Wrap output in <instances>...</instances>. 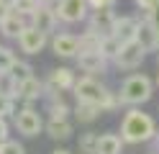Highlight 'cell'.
I'll return each instance as SVG.
<instances>
[{
    "mask_svg": "<svg viewBox=\"0 0 159 154\" xmlns=\"http://www.w3.org/2000/svg\"><path fill=\"white\" fill-rule=\"evenodd\" d=\"M72 113H75L77 123H85V126H90V123H95L98 118H100L103 108H100V105H95V103H80V100H77V108H75Z\"/></svg>",
    "mask_w": 159,
    "mask_h": 154,
    "instance_id": "obj_17",
    "label": "cell"
},
{
    "mask_svg": "<svg viewBox=\"0 0 159 154\" xmlns=\"http://www.w3.org/2000/svg\"><path fill=\"white\" fill-rule=\"evenodd\" d=\"M98 51L108 59V62H113L116 59V54L121 51V41H118L113 34H105L103 39H100V46H98Z\"/></svg>",
    "mask_w": 159,
    "mask_h": 154,
    "instance_id": "obj_19",
    "label": "cell"
},
{
    "mask_svg": "<svg viewBox=\"0 0 159 154\" xmlns=\"http://www.w3.org/2000/svg\"><path fill=\"white\" fill-rule=\"evenodd\" d=\"M46 113H49V118H52V121H64V118H69L72 108L64 103V98H57V100H49Z\"/></svg>",
    "mask_w": 159,
    "mask_h": 154,
    "instance_id": "obj_20",
    "label": "cell"
},
{
    "mask_svg": "<svg viewBox=\"0 0 159 154\" xmlns=\"http://www.w3.org/2000/svg\"><path fill=\"white\" fill-rule=\"evenodd\" d=\"M154 95V82L146 75H131L123 80L121 90H118V103L121 105H144Z\"/></svg>",
    "mask_w": 159,
    "mask_h": 154,
    "instance_id": "obj_3",
    "label": "cell"
},
{
    "mask_svg": "<svg viewBox=\"0 0 159 154\" xmlns=\"http://www.w3.org/2000/svg\"><path fill=\"white\" fill-rule=\"evenodd\" d=\"M11 10H13V8H11V0H0V21L11 13Z\"/></svg>",
    "mask_w": 159,
    "mask_h": 154,
    "instance_id": "obj_32",
    "label": "cell"
},
{
    "mask_svg": "<svg viewBox=\"0 0 159 154\" xmlns=\"http://www.w3.org/2000/svg\"><path fill=\"white\" fill-rule=\"evenodd\" d=\"M146 21L152 23L157 31H159V5L157 8H152V10H146Z\"/></svg>",
    "mask_w": 159,
    "mask_h": 154,
    "instance_id": "obj_28",
    "label": "cell"
},
{
    "mask_svg": "<svg viewBox=\"0 0 159 154\" xmlns=\"http://www.w3.org/2000/svg\"><path fill=\"white\" fill-rule=\"evenodd\" d=\"M154 85H157V87H159V75H157V82H154Z\"/></svg>",
    "mask_w": 159,
    "mask_h": 154,
    "instance_id": "obj_36",
    "label": "cell"
},
{
    "mask_svg": "<svg viewBox=\"0 0 159 154\" xmlns=\"http://www.w3.org/2000/svg\"><path fill=\"white\" fill-rule=\"evenodd\" d=\"M149 154H159V152H149Z\"/></svg>",
    "mask_w": 159,
    "mask_h": 154,
    "instance_id": "obj_37",
    "label": "cell"
},
{
    "mask_svg": "<svg viewBox=\"0 0 159 154\" xmlns=\"http://www.w3.org/2000/svg\"><path fill=\"white\" fill-rule=\"evenodd\" d=\"M8 133H11V126H8V118H0V144L8 139Z\"/></svg>",
    "mask_w": 159,
    "mask_h": 154,
    "instance_id": "obj_30",
    "label": "cell"
},
{
    "mask_svg": "<svg viewBox=\"0 0 159 154\" xmlns=\"http://www.w3.org/2000/svg\"><path fill=\"white\" fill-rule=\"evenodd\" d=\"M154 144H157V152H159V128H157V136H154Z\"/></svg>",
    "mask_w": 159,
    "mask_h": 154,
    "instance_id": "obj_34",
    "label": "cell"
},
{
    "mask_svg": "<svg viewBox=\"0 0 159 154\" xmlns=\"http://www.w3.org/2000/svg\"><path fill=\"white\" fill-rule=\"evenodd\" d=\"M28 23L26 16H18L16 10H11L3 21H0V34H3L5 39H18V34L23 31V26Z\"/></svg>",
    "mask_w": 159,
    "mask_h": 154,
    "instance_id": "obj_15",
    "label": "cell"
},
{
    "mask_svg": "<svg viewBox=\"0 0 159 154\" xmlns=\"http://www.w3.org/2000/svg\"><path fill=\"white\" fill-rule=\"evenodd\" d=\"M123 139L118 133H100L98 136V154H121Z\"/></svg>",
    "mask_w": 159,
    "mask_h": 154,
    "instance_id": "obj_18",
    "label": "cell"
},
{
    "mask_svg": "<svg viewBox=\"0 0 159 154\" xmlns=\"http://www.w3.org/2000/svg\"><path fill=\"white\" fill-rule=\"evenodd\" d=\"M113 23H116L113 8H93L90 13H87V28L98 31L100 36L111 34V31H113Z\"/></svg>",
    "mask_w": 159,
    "mask_h": 154,
    "instance_id": "obj_10",
    "label": "cell"
},
{
    "mask_svg": "<svg viewBox=\"0 0 159 154\" xmlns=\"http://www.w3.org/2000/svg\"><path fill=\"white\" fill-rule=\"evenodd\" d=\"M16 41H18V49H21L23 54L34 57V54H41L49 46V34L41 31V28H36V26H31V23H26Z\"/></svg>",
    "mask_w": 159,
    "mask_h": 154,
    "instance_id": "obj_5",
    "label": "cell"
},
{
    "mask_svg": "<svg viewBox=\"0 0 159 154\" xmlns=\"http://www.w3.org/2000/svg\"><path fill=\"white\" fill-rule=\"evenodd\" d=\"M98 136H100L98 131H85V133H80V139H77L80 152H82V154H98Z\"/></svg>",
    "mask_w": 159,
    "mask_h": 154,
    "instance_id": "obj_21",
    "label": "cell"
},
{
    "mask_svg": "<svg viewBox=\"0 0 159 154\" xmlns=\"http://www.w3.org/2000/svg\"><path fill=\"white\" fill-rule=\"evenodd\" d=\"M39 98H44V80H39L36 75H31L28 80L18 82V98L23 105H31V103H36Z\"/></svg>",
    "mask_w": 159,
    "mask_h": 154,
    "instance_id": "obj_12",
    "label": "cell"
},
{
    "mask_svg": "<svg viewBox=\"0 0 159 154\" xmlns=\"http://www.w3.org/2000/svg\"><path fill=\"white\" fill-rule=\"evenodd\" d=\"M157 44H159V39H157Z\"/></svg>",
    "mask_w": 159,
    "mask_h": 154,
    "instance_id": "obj_38",
    "label": "cell"
},
{
    "mask_svg": "<svg viewBox=\"0 0 159 154\" xmlns=\"http://www.w3.org/2000/svg\"><path fill=\"white\" fill-rule=\"evenodd\" d=\"M52 154H72V152H67V149H54Z\"/></svg>",
    "mask_w": 159,
    "mask_h": 154,
    "instance_id": "obj_33",
    "label": "cell"
},
{
    "mask_svg": "<svg viewBox=\"0 0 159 154\" xmlns=\"http://www.w3.org/2000/svg\"><path fill=\"white\" fill-rule=\"evenodd\" d=\"M49 46L59 59H75L80 54V39L75 34H54L49 39Z\"/></svg>",
    "mask_w": 159,
    "mask_h": 154,
    "instance_id": "obj_8",
    "label": "cell"
},
{
    "mask_svg": "<svg viewBox=\"0 0 159 154\" xmlns=\"http://www.w3.org/2000/svg\"><path fill=\"white\" fill-rule=\"evenodd\" d=\"M16 62V54L11 49H5V46H0V72H8L11 69V64Z\"/></svg>",
    "mask_w": 159,
    "mask_h": 154,
    "instance_id": "obj_27",
    "label": "cell"
},
{
    "mask_svg": "<svg viewBox=\"0 0 159 154\" xmlns=\"http://www.w3.org/2000/svg\"><path fill=\"white\" fill-rule=\"evenodd\" d=\"M157 39H159V31L149 23V21H141L139 23V34H136V41L141 44V49L146 51H159V44H157Z\"/></svg>",
    "mask_w": 159,
    "mask_h": 154,
    "instance_id": "obj_14",
    "label": "cell"
},
{
    "mask_svg": "<svg viewBox=\"0 0 159 154\" xmlns=\"http://www.w3.org/2000/svg\"><path fill=\"white\" fill-rule=\"evenodd\" d=\"M154 136H157V123L149 113H144L139 105H131L123 113V121H121L123 144H146V141H154Z\"/></svg>",
    "mask_w": 159,
    "mask_h": 154,
    "instance_id": "obj_2",
    "label": "cell"
},
{
    "mask_svg": "<svg viewBox=\"0 0 159 154\" xmlns=\"http://www.w3.org/2000/svg\"><path fill=\"white\" fill-rule=\"evenodd\" d=\"M139 23H141V21H139L136 16H121V18L116 16V23H113V31H111V34L121 41V44L134 41L136 34H139Z\"/></svg>",
    "mask_w": 159,
    "mask_h": 154,
    "instance_id": "obj_13",
    "label": "cell"
},
{
    "mask_svg": "<svg viewBox=\"0 0 159 154\" xmlns=\"http://www.w3.org/2000/svg\"><path fill=\"white\" fill-rule=\"evenodd\" d=\"M87 13H90L87 0H59V5H57L59 23H80V21H87Z\"/></svg>",
    "mask_w": 159,
    "mask_h": 154,
    "instance_id": "obj_7",
    "label": "cell"
},
{
    "mask_svg": "<svg viewBox=\"0 0 159 154\" xmlns=\"http://www.w3.org/2000/svg\"><path fill=\"white\" fill-rule=\"evenodd\" d=\"M44 131H46V136L54 139V141H67V139H72L75 126L69 123V118H64V121H52L49 118V123H44Z\"/></svg>",
    "mask_w": 159,
    "mask_h": 154,
    "instance_id": "obj_16",
    "label": "cell"
},
{
    "mask_svg": "<svg viewBox=\"0 0 159 154\" xmlns=\"http://www.w3.org/2000/svg\"><path fill=\"white\" fill-rule=\"evenodd\" d=\"M0 154H26V149H23V144H18L13 139H5L0 144Z\"/></svg>",
    "mask_w": 159,
    "mask_h": 154,
    "instance_id": "obj_26",
    "label": "cell"
},
{
    "mask_svg": "<svg viewBox=\"0 0 159 154\" xmlns=\"http://www.w3.org/2000/svg\"><path fill=\"white\" fill-rule=\"evenodd\" d=\"M13 126L18 128V133L34 139V136H39V133H44V118H41V113H39L34 105H23V108L16 110Z\"/></svg>",
    "mask_w": 159,
    "mask_h": 154,
    "instance_id": "obj_4",
    "label": "cell"
},
{
    "mask_svg": "<svg viewBox=\"0 0 159 154\" xmlns=\"http://www.w3.org/2000/svg\"><path fill=\"white\" fill-rule=\"evenodd\" d=\"M77 39H80V51H93V49L100 46V39H103V36L98 34V31L87 28V31H82Z\"/></svg>",
    "mask_w": 159,
    "mask_h": 154,
    "instance_id": "obj_23",
    "label": "cell"
},
{
    "mask_svg": "<svg viewBox=\"0 0 159 154\" xmlns=\"http://www.w3.org/2000/svg\"><path fill=\"white\" fill-rule=\"evenodd\" d=\"M28 23L36 26V28H41V31H46V34H52V31H57V26H59L57 8H52V5H39L34 13H31Z\"/></svg>",
    "mask_w": 159,
    "mask_h": 154,
    "instance_id": "obj_11",
    "label": "cell"
},
{
    "mask_svg": "<svg viewBox=\"0 0 159 154\" xmlns=\"http://www.w3.org/2000/svg\"><path fill=\"white\" fill-rule=\"evenodd\" d=\"M72 92H75V98H77L80 103H95V105H100L103 113L121 108V103H118V92H111L95 75H82V77H77Z\"/></svg>",
    "mask_w": 159,
    "mask_h": 154,
    "instance_id": "obj_1",
    "label": "cell"
},
{
    "mask_svg": "<svg viewBox=\"0 0 159 154\" xmlns=\"http://www.w3.org/2000/svg\"><path fill=\"white\" fill-rule=\"evenodd\" d=\"M11 116H16V98L0 92V118H11Z\"/></svg>",
    "mask_w": 159,
    "mask_h": 154,
    "instance_id": "obj_25",
    "label": "cell"
},
{
    "mask_svg": "<svg viewBox=\"0 0 159 154\" xmlns=\"http://www.w3.org/2000/svg\"><path fill=\"white\" fill-rule=\"evenodd\" d=\"M39 3H41V5H52L54 0H39Z\"/></svg>",
    "mask_w": 159,
    "mask_h": 154,
    "instance_id": "obj_35",
    "label": "cell"
},
{
    "mask_svg": "<svg viewBox=\"0 0 159 154\" xmlns=\"http://www.w3.org/2000/svg\"><path fill=\"white\" fill-rule=\"evenodd\" d=\"M116 3H118V0H87L90 10H93V8H113Z\"/></svg>",
    "mask_w": 159,
    "mask_h": 154,
    "instance_id": "obj_29",
    "label": "cell"
},
{
    "mask_svg": "<svg viewBox=\"0 0 159 154\" xmlns=\"http://www.w3.org/2000/svg\"><path fill=\"white\" fill-rule=\"evenodd\" d=\"M75 59H77V67L82 69L85 75H105V72H108V64H111V62H108L98 49H93V51H80Z\"/></svg>",
    "mask_w": 159,
    "mask_h": 154,
    "instance_id": "obj_9",
    "label": "cell"
},
{
    "mask_svg": "<svg viewBox=\"0 0 159 154\" xmlns=\"http://www.w3.org/2000/svg\"><path fill=\"white\" fill-rule=\"evenodd\" d=\"M41 5L39 0H11V8L16 10L18 16H26V18H31V13Z\"/></svg>",
    "mask_w": 159,
    "mask_h": 154,
    "instance_id": "obj_24",
    "label": "cell"
},
{
    "mask_svg": "<svg viewBox=\"0 0 159 154\" xmlns=\"http://www.w3.org/2000/svg\"><path fill=\"white\" fill-rule=\"evenodd\" d=\"M146 59V51L141 49V44L134 39V41H126V44H121V51L116 54L113 59V64L118 69H123V72H131L136 67H141V62Z\"/></svg>",
    "mask_w": 159,
    "mask_h": 154,
    "instance_id": "obj_6",
    "label": "cell"
},
{
    "mask_svg": "<svg viewBox=\"0 0 159 154\" xmlns=\"http://www.w3.org/2000/svg\"><path fill=\"white\" fill-rule=\"evenodd\" d=\"M8 75H11L13 80H18V82H23V80H28V77L34 75V67L28 64V62H23V59L16 57V62L11 64V69H8Z\"/></svg>",
    "mask_w": 159,
    "mask_h": 154,
    "instance_id": "obj_22",
    "label": "cell"
},
{
    "mask_svg": "<svg viewBox=\"0 0 159 154\" xmlns=\"http://www.w3.org/2000/svg\"><path fill=\"white\" fill-rule=\"evenodd\" d=\"M80 154H82V152H80Z\"/></svg>",
    "mask_w": 159,
    "mask_h": 154,
    "instance_id": "obj_39",
    "label": "cell"
},
{
    "mask_svg": "<svg viewBox=\"0 0 159 154\" xmlns=\"http://www.w3.org/2000/svg\"><path fill=\"white\" fill-rule=\"evenodd\" d=\"M134 3L141 8V10H152V8H157V5H159V0H134Z\"/></svg>",
    "mask_w": 159,
    "mask_h": 154,
    "instance_id": "obj_31",
    "label": "cell"
}]
</instances>
